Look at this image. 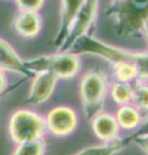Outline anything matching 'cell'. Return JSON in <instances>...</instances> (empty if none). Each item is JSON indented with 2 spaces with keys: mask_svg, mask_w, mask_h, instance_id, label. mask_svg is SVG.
Here are the masks:
<instances>
[{
  "mask_svg": "<svg viewBox=\"0 0 148 155\" xmlns=\"http://www.w3.org/2000/svg\"><path fill=\"white\" fill-rule=\"evenodd\" d=\"M130 136L125 138H116L112 141L104 142L101 145L87 147L85 149L79 151L75 155H115L116 153L122 151L130 144Z\"/></svg>",
  "mask_w": 148,
  "mask_h": 155,
  "instance_id": "12",
  "label": "cell"
},
{
  "mask_svg": "<svg viewBox=\"0 0 148 155\" xmlns=\"http://www.w3.org/2000/svg\"><path fill=\"white\" fill-rule=\"evenodd\" d=\"M106 15L113 18L119 35H137L148 19V0H114L107 8Z\"/></svg>",
  "mask_w": 148,
  "mask_h": 155,
  "instance_id": "2",
  "label": "cell"
},
{
  "mask_svg": "<svg viewBox=\"0 0 148 155\" xmlns=\"http://www.w3.org/2000/svg\"><path fill=\"white\" fill-rule=\"evenodd\" d=\"M14 28L20 35L30 38L38 33L41 19L35 12L22 11L14 20Z\"/></svg>",
  "mask_w": 148,
  "mask_h": 155,
  "instance_id": "13",
  "label": "cell"
},
{
  "mask_svg": "<svg viewBox=\"0 0 148 155\" xmlns=\"http://www.w3.org/2000/svg\"><path fill=\"white\" fill-rule=\"evenodd\" d=\"M83 3L84 0H61V25L54 39V45L58 48L66 40Z\"/></svg>",
  "mask_w": 148,
  "mask_h": 155,
  "instance_id": "9",
  "label": "cell"
},
{
  "mask_svg": "<svg viewBox=\"0 0 148 155\" xmlns=\"http://www.w3.org/2000/svg\"><path fill=\"white\" fill-rule=\"evenodd\" d=\"M141 32L144 33V35H145L146 38V40L148 42V19H146L145 21H144L143 25H142V30H141Z\"/></svg>",
  "mask_w": 148,
  "mask_h": 155,
  "instance_id": "23",
  "label": "cell"
},
{
  "mask_svg": "<svg viewBox=\"0 0 148 155\" xmlns=\"http://www.w3.org/2000/svg\"><path fill=\"white\" fill-rule=\"evenodd\" d=\"M0 98H1V97H0Z\"/></svg>",
  "mask_w": 148,
  "mask_h": 155,
  "instance_id": "24",
  "label": "cell"
},
{
  "mask_svg": "<svg viewBox=\"0 0 148 155\" xmlns=\"http://www.w3.org/2000/svg\"><path fill=\"white\" fill-rule=\"evenodd\" d=\"M99 0H84L81 9L74 21L66 40L61 45L60 52H67L73 43L82 35H87L95 24L98 13Z\"/></svg>",
  "mask_w": 148,
  "mask_h": 155,
  "instance_id": "6",
  "label": "cell"
},
{
  "mask_svg": "<svg viewBox=\"0 0 148 155\" xmlns=\"http://www.w3.org/2000/svg\"><path fill=\"white\" fill-rule=\"evenodd\" d=\"M58 80L54 74L49 71L36 73L25 102L35 106L44 103L54 92Z\"/></svg>",
  "mask_w": 148,
  "mask_h": 155,
  "instance_id": "8",
  "label": "cell"
},
{
  "mask_svg": "<svg viewBox=\"0 0 148 155\" xmlns=\"http://www.w3.org/2000/svg\"><path fill=\"white\" fill-rule=\"evenodd\" d=\"M16 3L21 11L35 12L41 7L44 0H16Z\"/></svg>",
  "mask_w": 148,
  "mask_h": 155,
  "instance_id": "19",
  "label": "cell"
},
{
  "mask_svg": "<svg viewBox=\"0 0 148 155\" xmlns=\"http://www.w3.org/2000/svg\"><path fill=\"white\" fill-rule=\"evenodd\" d=\"M45 127V120L36 113L18 110L9 121V134L15 143H25L41 139Z\"/></svg>",
  "mask_w": 148,
  "mask_h": 155,
  "instance_id": "5",
  "label": "cell"
},
{
  "mask_svg": "<svg viewBox=\"0 0 148 155\" xmlns=\"http://www.w3.org/2000/svg\"><path fill=\"white\" fill-rule=\"evenodd\" d=\"M116 121L120 128L124 130H134L140 125L142 114L132 105H123L116 112Z\"/></svg>",
  "mask_w": 148,
  "mask_h": 155,
  "instance_id": "14",
  "label": "cell"
},
{
  "mask_svg": "<svg viewBox=\"0 0 148 155\" xmlns=\"http://www.w3.org/2000/svg\"><path fill=\"white\" fill-rule=\"evenodd\" d=\"M6 88H7V80L2 70H0V97L6 94Z\"/></svg>",
  "mask_w": 148,
  "mask_h": 155,
  "instance_id": "22",
  "label": "cell"
},
{
  "mask_svg": "<svg viewBox=\"0 0 148 155\" xmlns=\"http://www.w3.org/2000/svg\"><path fill=\"white\" fill-rule=\"evenodd\" d=\"M131 141H133L141 150L148 155V135L130 136Z\"/></svg>",
  "mask_w": 148,
  "mask_h": 155,
  "instance_id": "20",
  "label": "cell"
},
{
  "mask_svg": "<svg viewBox=\"0 0 148 155\" xmlns=\"http://www.w3.org/2000/svg\"><path fill=\"white\" fill-rule=\"evenodd\" d=\"M108 90V79L100 70L89 71L82 78L80 83V96L87 119L91 120L102 112Z\"/></svg>",
  "mask_w": 148,
  "mask_h": 155,
  "instance_id": "3",
  "label": "cell"
},
{
  "mask_svg": "<svg viewBox=\"0 0 148 155\" xmlns=\"http://www.w3.org/2000/svg\"><path fill=\"white\" fill-rule=\"evenodd\" d=\"M25 69L31 74L42 71L54 73L58 79H71L81 69L78 55L72 52H60L58 54L39 57L24 61Z\"/></svg>",
  "mask_w": 148,
  "mask_h": 155,
  "instance_id": "4",
  "label": "cell"
},
{
  "mask_svg": "<svg viewBox=\"0 0 148 155\" xmlns=\"http://www.w3.org/2000/svg\"><path fill=\"white\" fill-rule=\"evenodd\" d=\"M44 150L45 142L41 138L35 141L18 144L12 155H44Z\"/></svg>",
  "mask_w": 148,
  "mask_h": 155,
  "instance_id": "18",
  "label": "cell"
},
{
  "mask_svg": "<svg viewBox=\"0 0 148 155\" xmlns=\"http://www.w3.org/2000/svg\"><path fill=\"white\" fill-rule=\"evenodd\" d=\"M138 135H148V117L145 118V119H142L140 125L136 128V131L131 136H138Z\"/></svg>",
  "mask_w": 148,
  "mask_h": 155,
  "instance_id": "21",
  "label": "cell"
},
{
  "mask_svg": "<svg viewBox=\"0 0 148 155\" xmlns=\"http://www.w3.org/2000/svg\"><path fill=\"white\" fill-rule=\"evenodd\" d=\"M113 72L114 76L117 79V82L121 83H130L134 80H138V73L137 68L132 64H125V63H116L113 64Z\"/></svg>",
  "mask_w": 148,
  "mask_h": 155,
  "instance_id": "17",
  "label": "cell"
},
{
  "mask_svg": "<svg viewBox=\"0 0 148 155\" xmlns=\"http://www.w3.org/2000/svg\"><path fill=\"white\" fill-rule=\"evenodd\" d=\"M110 95L116 104L128 105L131 102L132 86L128 83L116 82L110 87Z\"/></svg>",
  "mask_w": 148,
  "mask_h": 155,
  "instance_id": "16",
  "label": "cell"
},
{
  "mask_svg": "<svg viewBox=\"0 0 148 155\" xmlns=\"http://www.w3.org/2000/svg\"><path fill=\"white\" fill-rule=\"evenodd\" d=\"M70 49H72V54H87L97 55L112 64L116 63L132 64L138 70V80H148V52H136L117 48L107 45L89 35L79 38Z\"/></svg>",
  "mask_w": 148,
  "mask_h": 155,
  "instance_id": "1",
  "label": "cell"
},
{
  "mask_svg": "<svg viewBox=\"0 0 148 155\" xmlns=\"http://www.w3.org/2000/svg\"><path fill=\"white\" fill-rule=\"evenodd\" d=\"M94 134L103 142H109L118 138L120 127L115 116L106 112H100L91 119Z\"/></svg>",
  "mask_w": 148,
  "mask_h": 155,
  "instance_id": "10",
  "label": "cell"
},
{
  "mask_svg": "<svg viewBox=\"0 0 148 155\" xmlns=\"http://www.w3.org/2000/svg\"><path fill=\"white\" fill-rule=\"evenodd\" d=\"M0 70L19 73L28 78L32 74L24 67V61L18 57L14 49L7 42L0 38Z\"/></svg>",
  "mask_w": 148,
  "mask_h": 155,
  "instance_id": "11",
  "label": "cell"
},
{
  "mask_svg": "<svg viewBox=\"0 0 148 155\" xmlns=\"http://www.w3.org/2000/svg\"><path fill=\"white\" fill-rule=\"evenodd\" d=\"M78 125V117L72 108L58 106L48 114L45 126L55 136H67L75 131Z\"/></svg>",
  "mask_w": 148,
  "mask_h": 155,
  "instance_id": "7",
  "label": "cell"
},
{
  "mask_svg": "<svg viewBox=\"0 0 148 155\" xmlns=\"http://www.w3.org/2000/svg\"><path fill=\"white\" fill-rule=\"evenodd\" d=\"M130 103L141 114L148 113V85L138 81L132 86Z\"/></svg>",
  "mask_w": 148,
  "mask_h": 155,
  "instance_id": "15",
  "label": "cell"
}]
</instances>
